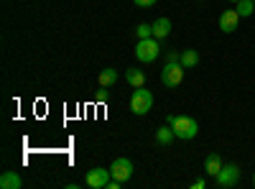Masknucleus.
<instances>
[{
	"mask_svg": "<svg viewBox=\"0 0 255 189\" xmlns=\"http://www.w3.org/2000/svg\"><path fill=\"white\" fill-rule=\"evenodd\" d=\"M110 87H102V90H97V95H95V100L97 102H108L110 100V92H108Z\"/></svg>",
	"mask_w": 255,
	"mask_h": 189,
	"instance_id": "nucleus-18",
	"label": "nucleus"
},
{
	"mask_svg": "<svg viewBox=\"0 0 255 189\" xmlns=\"http://www.w3.org/2000/svg\"><path fill=\"white\" fill-rule=\"evenodd\" d=\"M207 187V182L204 179H197V182H191V189H204Z\"/></svg>",
	"mask_w": 255,
	"mask_h": 189,
	"instance_id": "nucleus-20",
	"label": "nucleus"
},
{
	"mask_svg": "<svg viewBox=\"0 0 255 189\" xmlns=\"http://www.w3.org/2000/svg\"><path fill=\"white\" fill-rule=\"evenodd\" d=\"M166 61H179V54H176V51H168V54H166Z\"/></svg>",
	"mask_w": 255,
	"mask_h": 189,
	"instance_id": "nucleus-21",
	"label": "nucleus"
},
{
	"mask_svg": "<svg viewBox=\"0 0 255 189\" xmlns=\"http://www.w3.org/2000/svg\"><path fill=\"white\" fill-rule=\"evenodd\" d=\"M215 184L220 189H235L240 184V169H238V164H225L220 174L215 177Z\"/></svg>",
	"mask_w": 255,
	"mask_h": 189,
	"instance_id": "nucleus-4",
	"label": "nucleus"
},
{
	"mask_svg": "<svg viewBox=\"0 0 255 189\" xmlns=\"http://www.w3.org/2000/svg\"><path fill=\"white\" fill-rule=\"evenodd\" d=\"M110 172H113V179L128 182V179L133 177V161L130 159H115L113 166H110Z\"/></svg>",
	"mask_w": 255,
	"mask_h": 189,
	"instance_id": "nucleus-7",
	"label": "nucleus"
},
{
	"mask_svg": "<svg viewBox=\"0 0 255 189\" xmlns=\"http://www.w3.org/2000/svg\"><path fill=\"white\" fill-rule=\"evenodd\" d=\"M97 82H100V87H113L115 82H118V69H113V67L102 69V72L97 74Z\"/></svg>",
	"mask_w": 255,
	"mask_h": 189,
	"instance_id": "nucleus-13",
	"label": "nucleus"
},
{
	"mask_svg": "<svg viewBox=\"0 0 255 189\" xmlns=\"http://www.w3.org/2000/svg\"><path fill=\"white\" fill-rule=\"evenodd\" d=\"M238 8V13H240V18H248V15H255V3L253 0H240V3H235Z\"/></svg>",
	"mask_w": 255,
	"mask_h": 189,
	"instance_id": "nucleus-16",
	"label": "nucleus"
},
{
	"mask_svg": "<svg viewBox=\"0 0 255 189\" xmlns=\"http://www.w3.org/2000/svg\"><path fill=\"white\" fill-rule=\"evenodd\" d=\"M161 54V46H158V38H138V46H135V56L138 61H143V64H151V61H156Z\"/></svg>",
	"mask_w": 255,
	"mask_h": 189,
	"instance_id": "nucleus-2",
	"label": "nucleus"
},
{
	"mask_svg": "<svg viewBox=\"0 0 255 189\" xmlns=\"http://www.w3.org/2000/svg\"><path fill=\"white\" fill-rule=\"evenodd\" d=\"M230 3H240V0H230Z\"/></svg>",
	"mask_w": 255,
	"mask_h": 189,
	"instance_id": "nucleus-22",
	"label": "nucleus"
},
{
	"mask_svg": "<svg viewBox=\"0 0 255 189\" xmlns=\"http://www.w3.org/2000/svg\"><path fill=\"white\" fill-rule=\"evenodd\" d=\"M18 187H23V179L15 172H3V177H0V189H18Z\"/></svg>",
	"mask_w": 255,
	"mask_h": 189,
	"instance_id": "nucleus-11",
	"label": "nucleus"
},
{
	"mask_svg": "<svg viewBox=\"0 0 255 189\" xmlns=\"http://www.w3.org/2000/svg\"><path fill=\"white\" fill-rule=\"evenodd\" d=\"M151 108H153V95L145 87H135L130 97V110L135 115H145V113H151Z\"/></svg>",
	"mask_w": 255,
	"mask_h": 189,
	"instance_id": "nucleus-3",
	"label": "nucleus"
},
{
	"mask_svg": "<svg viewBox=\"0 0 255 189\" xmlns=\"http://www.w3.org/2000/svg\"><path fill=\"white\" fill-rule=\"evenodd\" d=\"M253 184H255V174H253Z\"/></svg>",
	"mask_w": 255,
	"mask_h": 189,
	"instance_id": "nucleus-23",
	"label": "nucleus"
},
{
	"mask_svg": "<svg viewBox=\"0 0 255 189\" xmlns=\"http://www.w3.org/2000/svg\"><path fill=\"white\" fill-rule=\"evenodd\" d=\"M253 3H255V0H253Z\"/></svg>",
	"mask_w": 255,
	"mask_h": 189,
	"instance_id": "nucleus-24",
	"label": "nucleus"
},
{
	"mask_svg": "<svg viewBox=\"0 0 255 189\" xmlns=\"http://www.w3.org/2000/svg\"><path fill=\"white\" fill-rule=\"evenodd\" d=\"M133 3H135L138 8H153V5L158 3V0H133Z\"/></svg>",
	"mask_w": 255,
	"mask_h": 189,
	"instance_id": "nucleus-19",
	"label": "nucleus"
},
{
	"mask_svg": "<svg viewBox=\"0 0 255 189\" xmlns=\"http://www.w3.org/2000/svg\"><path fill=\"white\" fill-rule=\"evenodd\" d=\"M135 36H138V38H151V36H153V26H151V23H138Z\"/></svg>",
	"mask_w": 255,
	"mask_h": 189,
	"instance_id": "nucleus-17",
	"label": "nucleus"
},
{
	"mask_svg": "<svg viewBox=\"0 0 255 189\" xmlns=\"http://www.w3.org/2000/svg\"><path fill=\"white\" fill-rule=\"evenodd\" d=\"M238 26H240V13H238L235 8H227V10L220 15V31L232 33V31H238Z\"/></svg>",
	"mask_w": 255,
	"mask_h": 189,
	"instance_id": "nucleus-8",
	"label": "nucleus"
},
{
	"mask_svg": "<svg viewBox=\"0 0 255 189\" xmlns=\"http://www.w3.org/2000/svg\"><path fill=\"white\" fill-rule=\"evenodd\" d=\"M166 123L171 125L176 138H181V141H191V138H197V133H199V123L194 118H189V115H168Z\"/></svg>",
	"mask_w": 255,
	"mask_h": 189,
	"instance_id": "nucleus-1",
	"label": "nucleus"
},
{
	"mask_svg": "<svg viewBox=\"0 0 255 189\" xmlns=\"http://www.w3.org/2000/svg\"><path fill=\"white\" fill-rule=\"evenodd\" d=\"M174 138H176V133H174V128H171V125H163V128H158L156 131V141L161 143V146H171L174 143Z\"/></svg>",
	"mask_w": 255,
	"mask_h": 189,
	"instance_id": "nucleus-15",
	"label": "nucleus"
},
{
	"mask_svg": "<svg viewBox=\"0 0 255 189\" xmlns=\"http://www.w3.org/2000/svg\"><path fill=\"white\" fill-rule=\"evenodd\" d=\"M161 82L166 87H179L184 82V67L181 61H166V67L161 69Z\"/></svg>",
	"mask_w": 255,
	"mask_h": 189,
	"instance_id": "nucleus-5",
	"label": "nucleus"
},
{
	"mask_svg": "<svg viewBox=\"0 0 255 189\" xmlns=\"http://www.w3.org/2000/svg\"><path fill=\"white\" fill-rule=\"evenodd\" d=\"M222 166H225V161L220 159V154H207V159H204V172H207L209 177H217Z\"/></svg>",
	"mask_w": 255,
	"mask_h": 189,
	"instance_id": "nucleus-9",
	"label": "nucleus"
},
{
	"mask_svg": "<svg viewBox=\"0 0 255 189\" xmlns=\"http://www.w3.org/2000/svg\"><path fill=\"white\" fill-rule=\"evenodd\" d=\"M125 79H128V85H130L133 90L135 87H143L145 85V72L143 69H128L125 72Z\"/></svg>",
	"mask_w": 255,
	"mask_h": 189,
	"instance_id": "nucleus-14",
	"label": "nucleus"
},
{
	"mask_svg": "<svg viewBox=\"0 0 255 189\" xmlns=\"http://www.w3.org/2000/svg\"><path fill=\"white\" fill-rule=\"evenodd\" d=\"M253 18H255V15H253Z\"/></svg>",
	"mask_w": 255,
	"mask_h": 189,
	"instance_id": "nucleus-25",
	"label": "nucleus"
},
{
	"mask_svg": "<svg viewBox=\"0 0 255 189\" xmlns=\"http://www.w3.org/2000/svg\"><path fill=\"white\" fill-rule=\"evenodd\" d=\"M151 26H153V38H158V41H163L168 33H171V20L168 18H158Z\"/></svg>",
	"mask_w": 255,
	"mask_h": 189,
	"instance_id": "nucleus-10",
	"label": "nucleus"
},
{
	"mask_svg": "<svg viewBox=\"0 0 255 189\" xmlns=\"http://www.w3.org/2000/svg\"><path fill=\"white\" fill-rule=\"evenodd\" d=\"M179 61H181L184 69H191V67L199 64V54H197L194 49H184V51L179 54Z\"/></svg>",
	"mask_w": 255,
	"mask_h": 189,
	"instance_id": "nucleus-12",
	"label": "nucleus"
},
{
	"mask_svg": "<svg viewBox=\"0 0 255 189\" xmlns=\"http://www.w3.org/2000/svg\"><path fill=\"white\" fill-rule=\"evenodd\" d=\"M110 179H113V172H110V169L95 166V169H90V172H87V177H84V184L92 187V189H105Z\"/></svg>",
	"mask_w": 255,
	"mask_h": 189,
	"instance_id": "nucleus-6",
	"label": "nucleus"
}]
</instances>
